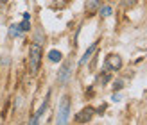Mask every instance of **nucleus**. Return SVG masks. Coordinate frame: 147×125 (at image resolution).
Instances as JSON below:
<instances>
[{
    "label": "nucleus",
    "instance_id": "4468645a",
    "mask_svg": "<svg viewBox=\"0 0 147 125\" xmlns=\"http://www.w3.org/2000/svg\"><path fill=\"white\" fill-rule=\"evenodd\" d=\"M122 86H124V84H122V80H117V82L113 84V90H115V91H117V90H122Z\"/></svg>",
    "mask_w": 147,
    "mask_h": 125
},
{
    "label": "nucleus",
    "instance_id": "f257e3e1",
    "mask_svg": "<svg viewBox=\"0 0 147 125\" xmlns=\"http://www.w3.org/2000/svg\"><path fill=\"white\" fill-rule=\"evenodd\" d=\"M40 61H41V45L40 43H32L31 48H29V72L32 75L38 73Z\"/></svg>",
    "mask_w": 147,
    "mask_h": 125
},
{
    "label": "nucleus",
    "instance_id": "ddd939ff",
    "mask_svg": "<svg viewBox=\"0 0 147 125\" xmlns=\"http://www.w3.org/2000/svg\"><path fill=\"white\" fill-rule=\"evenodd\" d=\"M97 7V0H90V5H88V11H93Z\"/></svg>",
    "mask_w": 147,
    "mask_h": 125
},
{
    "label": "nucleus",
    "instance_id": "f8f14e48",
    "mask_svg": "<svg viewBox=\"0 0 147 125\" xmlns=\"http://www.w3.org/2000/svg\"><path fill=\"white\" fill-rule=\"evenodd\" d=\"M99 13L102 14V16H109V14L113 13V9L109 5H104V7H100V9H99Z\"/></svg>",
    "mask_w": 147,
    "mask_h": 125
},
{
    "label": "nucleus",
    "instance_id": "423d86ee",
    "mask_svg": "<svg viewBox=\"0 0 147 125\" xmlns=\"http://www.w3.org/2000/svg\"><path fill=\"white\" fill-rule=\"evenodd\" d=\"M97 45H99L97 41H95V43H92V45H90V48L86 50V52H84V55L81 57V61H79V64H81V66H84V64H86L88 61L92 59V55H93V52H95V50H97Z\"/></svg>",
    "mask_w": 147,
    "mask_h": 125
},
{
    "label": "nucleus",
    "instance_id": "7ed1b4c3",
    "mask_svg": "<svg viewBox=\"0 0 147 125\" xmlns=\"http://www.w3.org/2000/svg\"><path fill=\"white\" fill-rule=\"evenodd\" d=\"M104 64L109 70H120L122 68V59H120V55H117V54H109V55H106Z\"/></svg>",
    "mask_w": 147,
    "mask_h": 125
},
{
    "label": "nucleus",
    "instance_id": "1a4fd4ad",
    "mask_svg": "<svg viewBox=\"0 0 147 125\" xmlns=\"http://www.w3.org/2000/svg\"><path fill=\"white\" fill-rule=\"evenodd\" d=\"M61 52H59V50H50V52H49V59L50 61H52V63H57V61H61Z\"/></svg>",
    "mask_w": 147,
    "mask_h": 125
},
{
    "label": "nucleus",
    "instance_id": "2eb2a0df",
    "mask_svg": "<svg viewBox=\"0 0 147 125\" xmlns=\"http://www.w3.org/2000/svg\"><path fill=\"white\" fill-rule=\"evenodd\" d=\"M113 100H115V102H120V100H122V97H120V95H117V93H115V95H113Z\"/></svg>",
    "mask_w": 147,
    "mask_h": 125
},
{
    "label": "nucleus",
    "instance_id": "9d476101",
    "mask_svg": "<svg viewBox=\"0 0 147 125\" xmlns=\"http://www.w3.org/2000/svg\"><path fill=\"white\" fill-rule=\"evenodd\" d=\"M20 29H22V32H25L31 29V18H24V21L20 23Z\"/></svg>",
    "mask_w": 147,
    "mask_h": 125
},
{
    "label": "nucleus",
    "instance_id": "9b49d317",
    "mask_svg": "<svg viewBox=\"0 0 147 125\" xmlns=\"http://www.w3.org/2000/svg\"><path fill=\"white\" fill-rule=\"evenodd\" d=\"M9 34L13 36V38H14V36H20V34H22L20 25H11V27H9Z\"/></svg>",
    "mask_w": 147,
    "mask_h": 125
},
{
    "label": "nucleus",
    "instance_id": "20e7f679",
    "mask_svg": "<svg viewBox=\"0 0 147 125\" xmlns=\"http://www.w3.org/2000/svg\"><path fill=\"white\" fill-rule=\"evenodd\" d=\"M72 63L70 61H67L63 66H61V70H59V73H57V80L59 82H67L68 80V77H70V73H72Z\"/></svg>",
    "mask_w": 147,
    "mask_h": 125
},
{
    "label": "nucleus",
    "instance_id": "f03ea898",
    "mask_svg": "<svg viewBox=\"0 0 147 125\" xmlns=\"http://www.w3.org/2000/svg\"><path fill=\"white\" fill-rule=\"evenodd\" d=\"M70 118V97H63V100L59 102V109H57V123H68Z\"/></svg>",
    "mask_w": 147,
    "mask_h": 125
},
{
    "label": "nucleus",
    "instance_id": "6e6552de",
    "mask_svg": "<svg viewBox=\"0 0 147 125\" xmlns=\"http://www.w3.org/2000/svg\"><path fill=\"white\" fill-rule=\"evenodd\" d=\"M109 79H111V75H109V72L99 73V75H97V79H95V84H106Z\"/></svg>",
    "mask_w": 147,
    "mask_h": 125
},
{
    "label": "nucleus",
    "instance_id": "39448f33",
    "mask_svg": "<svg viewBox=\"0 0 147 125\" xmlns=\"http://www.w3.org/2000/svg\"><path fill=\"white\" fill-rule=\"evenodd\" d=\"M92 116H93V109H92V107H86V109H83L81 113L76 114V122H79V123H86V122L92 120Z\"/></svg>",
    "mask_w": 147,
    "mask_h": 125
},
{
    "label": "nucleus",
    "instance_id": "0eeeda50",
    "mask_svg": "<svg viewBox=\"0 0 147 125\" xmlns=\"http://www.w3.org/2000/svg\"><path fill=\"white\" fill-rule=\"evenodd\" d=\"M49 95H50V93H49ZM49 95H47V97H45V100H43V104H41V107L38 109V113L34 114V118L31 120V123H38V122H40V118H41V114H43V113L47 111V107H49Z\"/></svg>",
    "mask_w": 147,
    "mask_h": 125
}]
</instances>
